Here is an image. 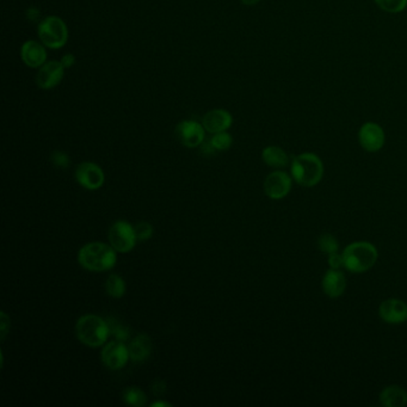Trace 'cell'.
Masks as SVG:
<instances>
[{"instance_id": "1", "label": "cell", "mask_w": 407, "mask_h": 407, "mask_svg": "<svg viewBox=\"0 0 407 407\" xmlns=\"http://www.w3.org/2000/svg\"><path fill=\"white\" fill-rule=\"evenodd\" d=\"M117 251L104 242H94L86 244L78 254L81 267L89 272H102L110 270L117 262Z\"/></svg>"}, {"instance_id": "2", "label": "cell", "mask_w": 407, "mask_h": 407, "mask_svg": "<svg viewBox=\"0 0 407 407\" xmlns=\"http://www.w3.org/2000/svg\"><path fill=\"white\" fill-rule=\"evenodd\" d=\"M290 174L294 181L302 187H315L324 176V164L314 153L306 152L293 158Z\"/></svg>"}, {"instance_id": "3", "label": "cell", "mask_w": 407, "mask_h": 407, "mask_svg": "<svg viewBox=\"0 0 407 407\" xmlns=\"http://www.w3.org/2000/svg\"><path fill=\"white\" fill-rule=\"evenodd\" d=\"M344 267L352 274L368 272L378 262L379 252L372 242H355L343 251Z\"/></svg>"}, {"instance_id": "4", "label": "cell", "mask_w": 407, "mask_h": 407, "mask_svg": "<svg viewBox=\"0 0 407 407\" xmlns=\"http://www.w3.org/2000/svg\"><path fill=\"white\" fill-rule=\"evenodd\" d=\"M76 335L81 343L85 344L90 348H98L106 343L110 335V329L104 319L94 314H86L78 319Z\"/></svg>"}, {"instance_id": "5", "label": "cell", "mask_w": 407, "mask_h": 407, "mask_svg": "<svg viewBox=\"0 0 407 407\" xmlns=\"http://www.w3.org/2000/svg\"><path fill=\"white\" fill-rule=\"evenodd\" d=\"M38 40L48 49H61L68 42L69 31L66 22L59 16H48L40 21L38 26Z\"/></svg>"}, {"instance_id": "6", "label": "cell", "mask_w": 407, "mask_h": 407, "mask_svg": "<svg viewBox=\"0 0 407 407\" xmlns=\"http://www.w3.org/2000/svg\"><path fill=\"white\" fill-rule=\"evenodd\" d=\"M136 235L134 227L127 221H116L109 229V242L115 250L126 254L135 247Z\"/></svg>"}, {"instance_id": "7", "label": "cell", "mask_w": 407, "mask_h": 407, "mask_svg": "<svg viewBox=\"0 0 407 407\" xmlns=\"http://www.w3.org/2000/svg\"><path fill=\"white\" fill-rule=\"evenodd\" d=\"M176 138L188 149H197L206 140V129L202 122L195 119H184L174 129Z\"/></svg>"}, {"instance_id": "8", "label": "cell", "mask_w": 407, "mask_h": 407, "mask_svg": "<svg viewBox=\"0 0 407 407\" xmlns=\"http://www.w3.org/2000/svg\"><path fill=\"white\" fill-rule=\"evenodd\" d=\"M358 142L365 152L375 153L386 144V134L383 128L376 122H365L358 131Z\"/></svg>"}, {"instance_id": "9", "label": "cell", "mask_w": 407, "mask_h": 407, "mask_svg": "<svg viewBox=\"0 0 407 407\" xmlns=\"http://www.w3.org/2000/svg\"><path fill=\"white\" fill-rule=\"evenodd\" d=\"M66 68L58 60H51L43 65L42 67L38 68L36 74V85L38 89L49 91L56 89V86L61 84L64 81Z\"/></svg>"}, {"instance_id": "10", "label": "cell", "mask_w": 407, "mask_h": 407, "mask_svg": "<svg viewBox=\"0 0 407 407\" xmlns=\"http://www.w3.org/2000/svg\"><path fill=\"white\" fill-rule=\"evenodd\" d=\"M293 187V177L284 171H274L264 181L265 195L272 199H282L288 195Z\"/></svg>"}, {"instance_id": "11", "label": "cell", "mask_w": 407, "mask_h": 407, "mask_svg": "<svg viewBox=\"0 0 407 407\" xmlns=\"http://www.w3.org/2000/svg\"><path fill=\"white\" fill-rule=\"evenodd\" d=\"M74 177L76 182L88 190H98L99 188H102L106 181V176L101 166L90 161H84L78 165Z\"/></svg>"}, {"instance_id": "12", "label": "cell", "mask_w": 407, "mask_h": 407, "mask_svg": "<svg viewBox=\"0 0 407 407\" xmlns=\"http://www.w3.org/2000/svg\"><path fill=\"white\" fill-rule=\"evenodd\" d=\"M102 362L106 367L111 370H119L127 365L131 360L128 345L119 340H111L106 343L102 349Z\"/></svg>"}, {"instance_id": "13", "label": "cell", "mask_w": 407, "mask_h": 407, "mask_svg": "<svg viewBox=\"0 0 407 407\" xmlns=\"http://www.w3.org/2000/svg\"><path fill=\"white\" fill-rule=\"evenodd\" d=\"M48 48L41 41L28 40L22 44L21 59L26 67L38 69L47 63Z\"/></svg>"}, {"instance_id": "14", "label": "cell", "mask_w": 407, "mask_h": 407, "mask_svg": "<svg viewBox=\"0 0 407 407\" xmlns=\"http://www.w3.org/2000/svg\"><path fill=\"white\" fill-rule=\"evenodd\" d=\"M202 124H204L206 132L210 133V134L227 132L233 124V116L226 109H221V108L212 109L204 115Z\"/></svg>"}, {"instance_id": "15", "label": "cell", "mask_w": 407, "mask_h": 407, "mask_svg": "<svg viewBox=\"0 0 407 407\" xmlns=\"http://www.w3.org/2000/svg\"><path fill=\"white\" fill-rule=\"evenodd\" d=\"M380 318L390 325H399L407 322L406 302L399 299H388L379 307Z\"/></svg>"}, {"instance_id": "16", "label": "cell", "mask_w": 407, "mask_h": 407, "mask_svg": "<svg viewBox=\"0 0 407 407\" xmlns=\"http://www.w3.org/2000/svg\"><path fill=\"white\" fill-rule=\"evenodd\" d=\"M322 290L331 299L342 297L347 289V277L337 269H329L322 277Z\"/></svg>"}, {"instance_id": "17", "label": "cell", "mask_w": 407, "mask_h": 407, "mask_svg": "<svg viewBox=\"0 0 407 407\" xmlns=\"http://www.w3.org/2000/svg\"><path fill=\"white\" fill-rule=\"evenodd\" d=\"M128 351L131 360L134 362H144L152 352V340L149 335L140 333L128 344Z\"/></svg>"}, {"instance_id": "18", "label": "cell", "mask_w": 407, "mask_h": 407, "mask_svg": "<svg viewBox=\"0 0 407 407\" xmlns=\"http://www.w3.org/2000/svg\"><path fill=\"white\" fill-rule=\"evenodd\" d=\"M380 403L382 406L404 407L407 405V392L403 387L392 385L385 387L380 393Z\"/></svg>"}, {"instance_id": "19", "label": "cell", "mask_w": 407, "mask_h": 407, "mask_svg": "<svg viewBox=\"0 0 407 407\" xmlns=\"http://www.w3.org/2000/svg\"><path fill=\"white\" fill-rule=\"evenodd\" d=\"M262 159L267 166L274 169H283L288 165L289 156L283 149L277 146H267L262 152Z\"/></svg>"}, {"instance_id": "20", "label": "cell", "mask_w": 407, "mask_h": 407, "mask_svg": "<svg viewBox=\"0 0 407 407\" xmlns=\"http://www.w3.org/2000/svg\"><path fill=\"white\" fill-rule=\"evenodd\" d=\"M126 282L117 274H111L106 281V292L109 297L119 299L126 294Z\"/></svg>"}, {"instance_id": "21", "label": "cell", "mask_w": 407, "mask_h": 407, "mask_svg": "<svg viewBox=\"0 0 407 407\" xmlns=\"http://www.w3.org/2000/svg\"><path fill=\"white\" fill-rule=\"evenodd\" d=\"M124 400L127 405L141 407L147 401V397L144 394V390H141L139 387H127L124 390Z\"/></svg>"}, {"instance_id": "22", "label": "cell", "mask_w": 407, "mask_h": 407, "mask_svg": "<svg viewBox=\"0 0 407 407\" xmlns=\"http://www.w3.org/2000/svg\"><path fill=\"white\" fill-rule=\"evenodd\" d=\"M379 8L387 13H401L406 10L407 0H374Z\"/></svg>"}, {"instance_id": "23", "label": "cell", "mask_w": 407, "mask_h": 407, "mask_svg": "<svg viewBox=\"0 0 407 407\" xmlns=\"http://www.w3.org/2000/svg\"><path fill=\"white\" fill-rule=\"evenodd\" d=\"M319 250L326 254L327 256L338 252L340 250V242L332 234H322L318 238Z\"/></svg>"}, {"instance_id": "24", "label": "cell", "mask_w": 407, "mask_h": 407, "mask_svg": "<svg viewBox=\"0 0 407 407\" xmlns=\"http://www.w3.org/2000/svg\"><path fill=\"white\" fill-rule=\"evenodd\" d=\"M109 324V329H110V335H114L115 340H119V342H126L129 340L131 337V331L128 327L124 326L122 324H119L117 320H115L114 318H109L108 320Z\"/></svg>"}, {"instance_id": "25", "label": "cell", "mask_w": 407, "mask_h": 407, "mask_svg": "<svg viewBox=\"0 0 407 407\" xmlns=\"http://www.w3.org/2000/svg\"><path fill=\"white\" fill-rule=\"evenodd\" d=\"M210 141L217 151H227L233 144V136L227 132L217 133L213 134Z\"/></svg>"}, {"instance_id": "26", "label": "cell", "mask_w": 407, "mask_h": 407, "mask_svg": "<svg viewBox=\"0 0 407 407\" xmlns=\"http://www.w3.org/2000/svg\"><path fill=\"white\" fill-rule=\"evenodd\" d=\"M134 231H135L136 239L141 240V242L151 239L153 232H154L153 226L149 222H146V221H141L139 224H136L134 226Z\"/></svg>"}, {"instance_id": "27", "label": "cell", "mask_w": 407, "mask_h": 407, "mask_svg": "<svg viewBox=\"0 0 407 407\" xmlns=\"http://www.w3.org/2000/svg\"><path fill=\"white\" fill-rule=\"evenodd\" d=\"M51 161L60 169H66L71 165V158L64 151H54L51 153Z\"/></svg>"}, {"instance_id": "28", "label": "cell", "mask_w": 407, "mask_h": 407, "mask_svg": "<svg viewBox=\"0 0 407 407\" xmlns=\"http://www.w3.org/2000/svg\"><path fill=\"white\" fill-rule=\"evenodd\" d=\"M327 263H329L330 269L340 270V267H344L343 255H340L338 252L329 255V257H327Z\"/></svg>"}, {"instance_id": "29", "label": "cell", "mask_w": 407, "mask_h": 407, "mask_svg": "<svg viewBox=\"0 0 407 407\" xmlns=\"http://www.w3.org/2000/svg\"><path fill=\"white\" fill-rule=\"evenodd\" d=\"M10 331V318L8 317V314L5 312H1L0 314V338L1 340H5L6 335Z\"/></svg>"}, {"instance_id": "30", "label": "cell", "mask_w": 407, "mask_h": 407, "mask_svg": "<svg viewBox=\"0 0 407 407\" xmlns=\"http://www.w3.org/2000/svg\"><path fill=\"white\" fill-rule=\"evenodd\" d=\"M151 390H152L153 394L157 395V397H159V395L165 394V381H163V380H156V381L153 382L152 387H151Z\"/></svg>"}, {"instance_id": "31", "label": "cell", "mask_w": 407, "mask_h": 407, "mask_svg": "<svg viewBox=\"0 0 407 407\" xmlns=\"http://www.w3.org/2000/svg\"><path fill=\"white\" fill-rule=\"evenodd\" d=\"M26 19L30 22H38L41 21V13L40 9L36 6H30L29 9L26 11Z\"/></svg>"}, {"instance_id": "32", "label": "cell", "mask_w": 407, "mask_h": 407, "mask_svg": "<svg viewBox=\"0 0 407 407\" xmlns=\"http://www.w3.org/2000/svg\"><path fill=\"white\" fill-rule=\"evenodd\" d=\"M76 58L74 56V54H72V53L65 54V56H63V58H61V60H60V63L63 64V66H64L66 69L73 67V66L76 65Z\"/></svg>"}, {"instance_id": "33", "label": "cell", "mask_w": 407, "mask_h": 407, "mask_svg": "<svg viewBox=\"0 0 407 407\" xmlns=\"http://www.w3.org/2000/svg\"><path fill=\"white\" fill-rule=\"evenodd\" d=\"M199 149H201V152L204 153V154H207V156H209V154H214V153L217 152V149L213 146L212 141L210 140H204V142L201 144V146H199Z\"/></svg>"}, {"instance_id": "34", "label": "cell", "mask_w": 407, "mask_h": 407, "mask_svg": "<svg viewBox=\"0 0 407 407\" xmlns=\"http://www.w3.org/2000/svg\"><path fill=\"white\" fill-rule=\"evenodd\" d=\"M242 4L247 5V6H255V5L259 4L262 0H240Z\"/></svg>"}, {"instance_id": "35", "label": "cell", "mask_w": 407, "mask_h": 407, "mask_svg": "<svg viewBox=\"0 0 407 407\" xmlns=\"http://www.w3.org/2000/svg\"><path fill=\"white\" fill-rule=\"evenodd\" d=\"M152 407H169L171 406L170 404L165 403V401H157V403H153L151 405Z\"/></svg>"}]
</instances>
